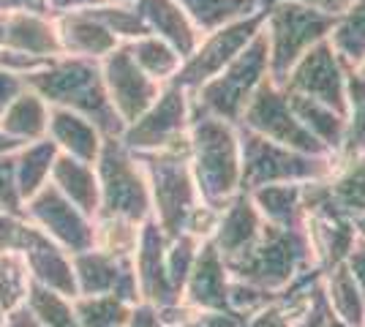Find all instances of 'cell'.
Wrapping results in <instances>:
<instances>
[{
  "mask_svg": "<svg viewBox=\"0 0 365 327\" xmlns=\"http://www.w3.org/2000/svg\"><path fill=\"white\" fill-rule=\"evenodd\" d=\"M22 90H25V79L19 77V74H11V71L0 68V112L9 107Z\"/></svg>",
  "mask_w": 365,
  "mask_h": 327,
  "instance_id": "obj_46",
  "label": "cell"
},
{
  "mask_svg": "<svg viewBox=\"0 0 365 327\" xmlns=\"http://www.w3.org/2000/svg\"><path fill=\"white\" fill-rule=\"evenodd\" d=\"M262 229H264V221L259 216L257 204L251 202V194L240 191L232 202L218 210V224L210 243L224 256V262H232L257 243Z\"/></svg>",
  "mask_w": 365,
  "mask_h": 327,
  "instance_id": "obj_18",
  "label": "cell"
},
{
  "mask_svg": "<svg viewBox=\"0 0 365 327\" xmlns=\"http://www.w3.org/2000/svg\"><path fill=\"white\" fill-rule=\"evenodd\" d=\"M0 210L25 216V202L19 197L14 175V153H0Z\"/></svg>",
  "mask_w": 365,
  "mask_h": 327,
  "instance_id": "obj_43",
  "label": "cell"
},
{
  "mask_svg": "<svg viewBox=\"0 0 365 327\" xmlns=\"http://www.w3.org/2000/svg\"><path fill=\"white\" fill-rule=\"evenodd\" d=\"M46 140L52 142L63 156H71V158H79V161H88V164H96L98 150H101V142H104V134H101L88 118L76 115L71 109L49 107Z\"/></svg>",
  "mask_w": 365,
  "mask_h": 327,
  "instance_id": "obj_22",
  "label": "cell"
},
{
  "mask_svg": "<svg viewBox=\"0 0 365 327\" xmlns=\"http://www.w3.org/2000/svg\"><path fill=\"white\" fill-rule=\"evenodd\" d=\"M188 19L194 22L199 36L213 33L229 22H237L243 16L262 11L270 0H178Z\"/></svg>",
  "mask_w": 365,
  "mask_h": 327,
  "instance_id": "obj_31",
  "label": "cell"
},
{
  "mask_svg": "<svg viewBox=\"0 0 365 327\" xmlns=\"http://www.w3.org/2000/svg\"><path fill=\"white\" fill-rule=\"evenodd\" d=\"M351 71L357 74V79H363V82H365V58H363V61H360V63H357V66H354Z\"/></svg>",
  "mask_w": 365,
  "mask_h": 327,
  "instance_id": "obj_53",
  "label": "cell"
},
{
  "mask_svg": "<svg viewBox=\"0 0 365 327\" xmlns=\"http://www.w3.org/2000/svg\"><path fill=\"white\" fill-rule=\"evenodd\" d=\"M44 243H52L28 216H14L0 210V254H28Z\"/></svg>",
  "mask_w": 365,
  "mask_h": 327,
  "instance_id": "obj_40",
  "label": "cell"
},
{
  "mask_svg": "<svg viewBox=\"0 0 365 327\" xmlns=\"http://www.w3.org/2000/svg\"><path fill=\"white\" fill-rule=\"evenodd\" d=\"M327 327H351V325H346V322H341V319H335L333 313H330V322H327Z\"/></svg>",
  "mask_w": 365,
  "mask_h": 327,
  "instance_id": "obj_54",
  "label": "cell"
},
{
  "mask_svg": "<svg viewBox=\"0 0 365 327\" xmlns=\"http://www.w3.org/2000/svg\"><path fill=\"white\" fill-rule=\"evenodd\" d=\"M3 31H6V14H0V49H3Z\"/></svg>",
  "mask_w": 365,
  "mask_h": 327,
  "instance_id": "obj_55",
  "label": "cell"
},
{
  "mask_svg": "<svg viewBox=\"0 0 365 327\" xmlns=\"http://www.w3.org/2000/svg\"><path fill=\"white\" fill-rule=\"evenodd\" d=\"M202 249V240H197L194 234H178V237H172L167 240V251H164V262H167V273H169V281H172V286L182 292V284L188 279V273H191V267L197 262V254Z\"/></svg>",
  "mask_w": 365,
  "mask_h": 327,
  "instance_id": "obj_41",
  "label": "cell"
},
{
  "mask_svg": "<svg viewBox=\"0 0 365 327\" xmlns=\"http://www.w3.org/2000/svg\"><path fill=\"white\" fill-rule=\"evenodd\" d=\"M107 3H134V0H107Z\"/></svg>",
  "mask_w": 365,
  "mask_h": 327,
  "instance_id": "obj_57",
  "label": "cell"
},
{
  "mask_svg": "<svg viewBox=\"0 0 365 327\" xmlns=\"http://www.w3.org/2000/svg\"><path fill=\"white\" fill-rule=\"evenodd\" d=\"M25 216L55 246H61L71 256L79 251L93 249V243H96L93 218L88 213H82L76 204L68 202L52 183H46L41 191H36L25 202Z\"/></svg>",
  "mask_w": 365,
  "mask_h": 327,
  "instance_id": "obj_13",
  "label": "cell"
},
{
  "mask_svg": "<svg viewBox=\"0 0 365 327\" xmlns=\"http://www.w3.org/2000/svg\"><path fill=\"white\" fill-rule=\"evenodd\" d=\"M46 125H49V104L38 93H33L31 88H25L0 112V131L22 145L46 140Z\"/></svg>",
  "mask_w": 365,
  "mask_h": 327,
  "instance_id": "obj_25",
  "label": "cell"
},
{
  "mask_svg": "<svg viewBox=\"0 0 365 327\" xmlns=\"http://www.w3.org/2000/svg\"><path fill=\"white\" fill-rule=\"evenodd\" d=\"M131 303L115 295L74 297V311L79 327H125L131 316Z\"/></svg>",
  "mask_w": 365,
  "mask_h": 327,
  "instance_id": "obj_36",
  "label": "cell"
},
{
  "mask_svg": "<svg viewBox=\"0 0 365 327\" xmlns=\"http://www.w3.org/2000/svg\"><path fill=\"white\" fill-rule=\"evenodd\" d=\"M349 66L335 55L330 41H322L314 49H308L300 61L294 63L287 79L284 90L294 95L314 98L324 107L335 109L346 118V88H349Z\"/></svg>",
  "mask_w": 365,
  "mask_h": 327,
  "instance_id": "obj_12",
  "label": "cell"
},
{
  "mask_svg": "<svg viewBox=\"0 0 365 327\" xmlns=\"http://www.w3.org/2000/svg\"><path fill=\"white\" fill-rule=\"evenodd\" d=\"M229 286H232V276H229L224 256L210 240H205L197 254V262L182 284L180 300L197 311H232Z\"/></svg>",
  "mask_w": 365,
  "mask_h": 327,
  "instance_id": "obj_17",
  "label": "cell"
},
{
  "mask_svg": "<svg viewBox=\"0 0 365 327\" xmlns=\"http://www.w3.org/2000/svg\"><path fill=\"white\" fill-rule=\"evenodd\" d=\"M91 11L120 44H131L150 33L145 19L134 9V3H101V6H93Z\"/></svg>",
  "mask_w": 365,
  "mask_h": 327,
  "instance_id": "obj_38",
  "label": "cell"
},
{
  "mask_svg": "<svg viewBox=\"0 0 365 327\" xmlns=\"http://www.w3.org/2000/svg\"><path fill=\"white\" fill-rule=\"evenodd\" d=\"M16 11L49 14L46 11V0H0V14H16Z\"/></svg>",
  "mask_w": 365,
  "mask_h": 327,
  "instance_id": "obj_49",
  "label": "cell"
},
{
  "mask_svg": "<svg viewBox=\"0 0 365 327\" xmlns=\"http://www.w3.org/2000/svg\"><path fill=\"white\" fill-rule=\"evenodd\" d=\"M237 125L262 137V140L284 145V147H292V150L311 153V156H327L324 147L297 120L287 90L281 85H275L273 79H267L254 93V98L248 101V107H245L243 118H240Z\"/></svg>",
  "mask_w": 365,
  "mask_h": 327,
  "instance_id": "obj_11",
  "label": "cell"
},
{
  "mask_svg": "<svg viewBox=\"0 0 365 327\" xmlns=\"http://www.w3.org/2000/svg\"><path fill=\"white\" fill-rule=\"evenodd\" d=\"M191 128V93L178 85H164L158 98L123 128L120 140L134 153L169 150L188 142Z\"/></svg>",
  "mask_w": 365,
  "mask_h": 327,
  "instance_id": "obj_9",
  "label": "cell"
},
{
  "mask_svg": "<svg viewBox=\"0 0 365 327\" xmlns=\"http://www.w3.org/2000/svg\"><path fill=\"white\" fill-rule=\"evenodd\" d=\"M25 262L31 270V279L36 284H44L49 289L61 292L66 297H76V279L74 265H71V254H66L55 243H44L38 249L25 254Z\"/></svg>",
  "mask_w": 365,
  "mask_h": 327,
  "instance_id": "obj_30",
  "label": "cell"
},
{
  "mask_svg": "<svg viewBox=\"0 0 365 327\" xmlns=\"http://www.w3.org/2000/svg\"><path fill=\"white\" fill-rule=\"evenodd\" d=\"M267 79H270L267 44H264V36L259 31L257 38L229 63L224 71H218L213 79H207L202 88L191 93V101L199 109L237 125L248 101L254 98V93Z\"/></svg>",
  "mask_w": 365,
  "mask_h": 327,
  "instance_id": "obj_7",
  "label": "cell"
},
{
  "mask_svg": "<svg viewBox=\"0 0 365 327\" xmlns=\"http://www.w3.org/2000/svg\"><path fill=\"white\" fill-rule=\"evenodd\" d=\"M125 327H167L158 308H153L148 303H137L131 308V316H128V325Z\"/></svg>",
  "mask_w": 365,
  "mask_h": 327,
  "instance_id": "obj_47",
  "label": "cell"
},
{
  "mask_svg": "<svg viewBox=\"0 0 365 327\" xmlns=\"http://www.w3.org/2000/svg\"><path fill=\"white\" fill-rule=\"evenodd\" d=\"M264 224L278 229L305 227V183H275L248 191Z\"/></svg>",
  "mask_w": 365,
  "mask_h": 327,
  "instance_id": "obj_23",
  "label": "cell"
},
{
  "mask_svg": "<svg viewBox=\"0 0 365 327\" xmlns=\"http://www.w3.org/2000/svg\"><path fill=\"white\" fill-rule=\"evenodd\" d=\"M327 191L335 210L354 221L365 207V156L335 158V167L327 177Z\"/></svg>",
  "mask_w": 365,
  "mask_h": 327,
  "instance_id": "obj_28",
  "label": "cell"
},
{
  "mask_svg": "<svg viewBox=\"0 0 365 327\" xmlns=\"http://www.w3.org/2000/svg\"><path fill=\"white\" fill-rule=\"evenodd\" d=\"M3 49L22 52L31 58L52 61L61 58V38L55 28V16L31 14V11H16L6 14V31H3Z\"/></svg>",
  "mask_w": 365,
  "mask_h": 327,
  "instance_id": "obj_20",
  "label": "cell"
},
{
  "mask_svg": "<svg viewBox=\"0 0 365 327\" xmlns=\"http://www.w3.org/2000/svg\"><path fill=\"white\" fill-rule=\"evenodd\" d=\"M333 22L335 16L322 14L297 0H270L267 3L262 36L267 44L270 79L275 85H284L287 74L308 49L327 41Z\"/></svg>",
  "mask_w": 365,
  "mask_h": 327,
  "instance_id": "obj_5",
  "label": "cell"
},
{
  "mask_svg": "<svg viewBox=\"0 0 365 327\" xmlns=\"http://www.w3.org/2000/svg\"><path fill=\"white\" fill-rule=\"evenodd\" d=\"M131 49V58L137 61V66L148 74L150 79H155L158 85H169L172 79L178 77V71H180L182 66V55L178 49L167 44L164 38H158V36H142L137 41H131L128 44Z\"/></svg>",
  "mask_w": 365,
  "mask_h": 327,
  "instance_id": "obj_33",
  "label": "cell"
},
{
  "mask_svg": "<svg viewBox=\"0 0 365 327\" xmlns=\"http://www.w3.org/2000/svg\"><path fill=\"white\" fill-rule=\"evenodd\" d=\"M188 161L202 202L221 210L243 191L240 128L227 123L191 101Z\"/></svg>",
  "mask_w": 365,
  "mask_h": 327,
  "instance_id": "obj_1",
  "label": "cell"
},
{
  "mask_svg": "<svg viewBox=\"0 0 365 327\" xmlns=\"http://www.w3.org/2000/svg\"><path fill=\"white\" fill-rule=\"evenodd\" d=\"M71 265L76 279V297L115 295L131 306L139 303V286L131 259L112 256L101 249H88L74 254Z\"/></svg>",
  "mask_w": 365,
  "mask_h": 327,
  "instance_id": "obj_15",
  "label": "cell"
},
{
  "mask_svg": "<svg viewBox=\"0 0 365 327\" xmlns=\"http://www.w3.org/2000/svg\"><path fill=\"white\" fill-rule=\"evenodd\" d=\"M6 319H9V313L0 308V327H6Z\"/></svg>",
  "mask_w": 365,
  "mask_h": 327,
  "instance_id": "obj_56",
  "label": "cell"
},
{
  "mask_svg": "<svg viewBox=\"0 0 365 327\" xmlns=\"http://www.w3.org/2000/svg\"><path fill=\"white\" fill-rule=\"evenodd\" d=\"M240 156H243V191L275 186V183H314L330 177L335 167V158L300 153L262 140L245 128H240Z\"/></svg>",
  "mask_w": 365,
  "mask_h": 327,
  "instance_id": "obj_8",
  "label": "cell"
},
{
  "mask_svg": "<svg viewBox=\"0 0 365 327\" xmlns=\"http://www.w3.org/2000/svg\"><path fill=\"white\" fill-rule=\"evenodd\" d=\"M297 3H303V6H311V9H317L322 14H330V16H338L341 11H346L354 0H297Z\"/></svg>",
  "mask_w": 365,
  "mask_h": 327,
  "instance_id": "obj_50",
  "label": "cell"
},
{
  "mask_svg": "<svg viewBox=\"0 0 365 327\" xmlns=\"http://www.w3.org/2000/svg\"><path fill=\"white\" fill-rule=\"evenodd\" d=\"M327 322H330V311L324 306V297H322V286H319V292L314 295V300L308 303V308L294 319L292 327H327Z\"/></svg>",
  "mask_w": 365,
  "mask_h": 327,
  "instance_id": "obj_44",
  "label": "cell"
},
{
  "mask_svg": "<svg viewBox=\"0 0 365 327\" xmlns=\"http://www.w3.org/2000/svg\"><path fill=\"white\" fill-rule=\"evenodd\" d=\"M134 9L145 19L148 31L172 44L182 55V61L197 49L202 36L178 0H134Z\"/></svg>",
  "mask_w": 365,
  "mask_h": 327,
  "instance_id": "obj_21",
  "label": "cell"
},
{
  "mask_svg": "<svg viewBox=\"0 0 365 327\" xmlns=\"http://www.w3.org/2000/svg\"><path fill=\"white\" fill-rule=\"evenodd\" d=\"M49 183L58 188L68 202L76 204L82 213H88L91 218L98 213L101 194H98V175H96L93 164L61 153L58 161H55V167H52Z\"/></svg>",
  "mask_w": 365,
  "mask_h": 327,
  "instance_id": "obj_24",
  "label": "cell"
},
{
  "mask_svg": "<svg viewBox=\"0 0 365 327\" xmlns=\"http://www.w3.org/2000/svg\"><path fill=\"white\" fill-rule=\"evenodd\" d=\"M107 0H46V11L49 16H61V14H71V11H85V9H93V6H101Z\"/></svg>",
  "mask_w": 365,
  "mask_h": 327,
  "instance_id": "obj_48",
  "label": "cell"
},
{
  "mask_svg": "<svg viewBox=\"0 0 365 327\" xmlns=\"http://www.w3.org/2000/svg\"><path fill=\"white\" fill-rule=\"evenodd\" d=\"M93 229H96L93 249L107 251V254L120 256V259H131L134 251H137L142 224L128 221V218L107 216V213H96L93 216Z\"/></svg>",
  "mask_w": 365,
  "mask_h": 327,
  "instance_id": "obj_35",
  "label": "cell"
},
{
  "mask_svg": "<svg viewBox=\"0 0 365 327\" xmlns=\"http://www.w3.org/2000/svg\"><path fill=\"white\" fill-rule=\"evenodd\" d=\"M25 308L31 316L44 327H79L74 311V297H66L55 289H49L44 284L31 281L28 297H25Z\"/></svg>",
  "mask_w": 365,
  "mask_h": 327,
  "instance_id": "obj_34",
  "label": "cell"
},
{
  "mask_svg": "<svg viewBox=\"0 0 365 327\" xmlns=\"http://www.w3.org/2000/svg\"><path fill=\"white\" fill-rule=\"evenodd\" d=\"M351 224H354V232H357V237H365V207L357 213V218H354Z\"/></svg>",
  "mask_w": 365,
  "mask_h": 327,
  "instance_id": "obj_52",
  "label": "cell"
},
{
  "mask_svg": "<svg viewBox=\"0 0 365 327\" xmlns=\"http://www.w3.org/2000/svg\"><path fill=\"white\" fill-rule=\"evenodd\" d=\"M365 156V82L349 71V88H346V131H344V147L338 158Z\"/></svg>",
  "mask_w": 365,
  "mask_h": 327,
  "instance_id": "obj_37",
  "label": "cell"
},
{
  "mask_svg": "<svg viewBox=\"0 0 365 327\" xmlns=\"http://www.w3.org/2000/svg\"><path fill=\"white\" fill-rule=\"evenodd\" d=\"M25 88L41 95L49 107L71 109L76 115L88 118L104 137H120L125 128L118 112L109 104L98 61L61 55L46 63L44 68L28 74Z\"/></svg>",
  "mask_w": 365,
  "mask_h": 327,
  "instance_id": "obj_2",
  "label": "cell"
},
{
  "mask_svg": "<svg viewBox=\"0 0 365 327\" xmlns=\"http://www.w3.org/2000/svg\"><path fill=\"white\" fill-rule=\"evenodd\" d=\"M167 327H243V316L235 311H197L185 303H178L175 308L164 311Z\"/></svg>",
  "mask_w": 365,
  "mask_h": 327,
  "instance_id": "obj_42",
  "label": "cell"
},
{
  "mask_svg": "<svg viewBox=\"0 0 365 327\" xmlns=\"http://www.w3.org/2000/svg\"><path fill=\"white\" fill-rule=\"evenodd\" d=\"M264 11H267V6L257 14L243 16L237 22H229V25H224V28H218L213 33H205L199 38L197 49L182 61L178 77L172 79L169 85H178L182 90L194 93L207 79H213L218 71H224L229 63L235 61L259 36L262 25H264Z\"/></svg>",
  "mask_w": 365,
  "mask_h": 327,
  "instance_id": "obj_10",
  "label": "cell"
},
{
  "mask_svg": "<svg viewBox=\"0 0 365 327\" xmlns=\"http://www.w3.org/2000/svg\"><path fill=\"white\" fill-rule=\"evenodd\" d=\"M164 251H167V234L158 229V224L153 218L145 221L142 232H139L137 251L131 256V265H134V276H137L139 303H148L158 311L180 303V292L169 281Z\"/></svg>",
  "mask_w": 365,
  "mask_h": 327,
  "instance_id": "obj_16",
  "label": "cell"
},
{
  "mask_svg": "<svg viewBox=\"0 0 365 327\" xmlns=\"http://www.w3.org/2000/svg\"><path fill=\"white\" fill-rule=\"evenodd\" d=\"M322 297L335 319L351 327L365 325V297L344 262L322 273Z\"/></svg>",
  "mask_w": 365,
  "mask_h": 327,
  "instance_id": "obj_27",
  "label": "cell"
},
{
  "mask_svg": "<svg viewBox=\"0 0 365 327\" xmlns=\"http://www.w3.org/2000/svg\"><path fill=\"white\" fill-rule=\"evenodd\" d=\"M289 95V104L297 115V120L303 123V128L319 142L324 147L327 156L338 158L341 156V147H344V131H346V118L335 109L324 107L314 98H305V95Z\"/></svg>",
  "mask_w": 365,
  "mask_h": 327,
  "instance_id": "obj_26",
  "label": "cell"
},
{
  "mask_svg": "<svg viewBox=\"0 0 365 327\" xmlns=\"http://www.w3.org/2000/svg\"><path fill=\"white\" fill-rule=\"evenodd\" d=\"M58 156H61V150L49 140L28 142V145H22L16 150L14 175L22 202H28L36 191H41L49 183V175H52V167H55Z\"/></svg>",
  "mask_w": 365,
  "mask_h": 327,
  "instance_id": "obj_29",
  "label": "cell"
},
{
  "mask_svg": "<svg viewBox=\"0 0 365 327\" xmlns=\"http://www.w3.org/2000/svg\"><path fill=\"white\" fill-rule=\"evenodd\" d=\"M31 270L22 254H0V308L6 313L25 306Z\"/></svg>",
  "mask_w": 365,
  "mask_h": 327,
  "instance_id": "obj_39",
  "label": "cell"
},
{
  "mask_svg": "<svg viewBox=\"0 0 365 327\" xmlns=\"http://www.w3.org/2000/svg\"><path fill=\"white\" fill-rule=\"evenodd\" d=\"M344 265H346V270L351 273V279H354V284L360 286V292H363V297H365V237H357V240L351 243Z\"/></svg>",
  "mask_w": 365,
  "mask_h": 327,
  "instance_id": "obj_45",
  "label": "cell"
},
{
  "mask_svg": "<svg viewBox=\"0 0 365 327\" xmlns=\"http://www.w3.org/2000/svg\"><path fill=\"white\" fill-rule=\"evenodd\" d=\"M137 158L150 183V218L167 234V240H172L182 234L188 216L194 213L197 204H202L191 161H188V142L169 150L137 153Z\"/></svg>",
  "mask_w": 365,
  "mask_h": 327,
  "instance_id": "obj_4",
  "label": "cell"
},
{
  "mask_svg": "<svg viewBox=\"0 0 365 327\" xmlns=\"http://www.w3.org/2000/svg\"><path fill=\"white\" fill-rule=\"evenodd\" d=\"M335 55L354 68L365 58V0H354L346 11L335 16L333 31L327 36Z\"/></svg>",
  "mask_w": 365,
  "mask_h": 327,
  "instance_id": "obj_32",
  "label": "cell"
},
{
  "mask_svg": "<svg viewBox=\"0 0 365 327\" xmlns=\"http://www.w3.org/2000/svg\"><path fill=\"white\" fill-rule=\"evenodd\" d=\"M6 327H44L38 325L36 319L31 316V311L22 306V308H16V311L9 313V319H6Z\"/></svg>",
  "mask_w": 365,
  "mask_h": 327,
  "instance_id": "obj_51",
  "label": "cell"
},
{
  "mask_svg": "<svg viewBox=\"0 0 365 327\" xmlns=\"http://www.w3.org/2000/svg\"><path fill=\"white\" fill-rule=\"evenodd\" d=\"M229 276L267 292H281L300 276L319 270L305 229H278L264 224L259 240L237 259L227 262Z\"/></svg>",
  "mask_w": 365,
  "mask_h": 327,
  "instance_id": "obj_3",
  "label": "cell"
},
{
  "mask_svg": "<svg viewBox=\"0 0 365 327\" xmlns=\"http://www.w3.org/2000/svg\"><path fill=\"white\" fill-rule=\"evenodd\" d=\"M363 327H365V325H363Z\"/></svg>",
  "mask_w": 365,
  "mask_h": 327,
  "instance_id": "obj_58",
  "label": "cell"
},
{
  "mask_svg": "<svg viewBox=\"0 0 365 327\" xmlns=\"http://www.w3.org/2000/svg\"><path fill=\"white\" fill-rule=\"evenodd\" d=\"M55 28H58L63 55H68V58L104 61L109 52L120 47V41L93 16L91 9L55 16Z\"/></svg>",
  "mask_w": 365,
  "mask_h": 327,
  "instance_id": "obj_19",
  "label": "cell"
},
{
  "mask_svg": "<svg viewBox=\"0 0 365 327\" xmlns=\"http://www.w3.org/2000/svg\"><path fill=\"white\" fill-rule=\"evenodd\" d=\"M98 63H101V77H104V88H107L112 109L118 112L123 125L134 123L158 98L164 85H158L155 79H150L139 68L137 61L131 58L128 44H120Z\"/></svg>",
  "mask_w": 365,
  "mask_h": 327,
  "instance_id": "obj_14",
  "label": "cell"
},
{
  "mask_svg": "<svg viewBox=\"0 0 365 327\" xmlns=\"http://www.w3.org/2000/svg\"><path fill=\"white\" fill-rule=\"evenodd\" d=\"M93 167L98 175V194H101L98 213L128 218L137 224L150 221L153 202L148 175L142 170L137 153L128 150L120 137H104Z\"/></svg>",
  "mask_w": 365,
  "mask_h": 327,
  "instance_id": "obj_6",
  "label": "cell"
}]
</instances>
